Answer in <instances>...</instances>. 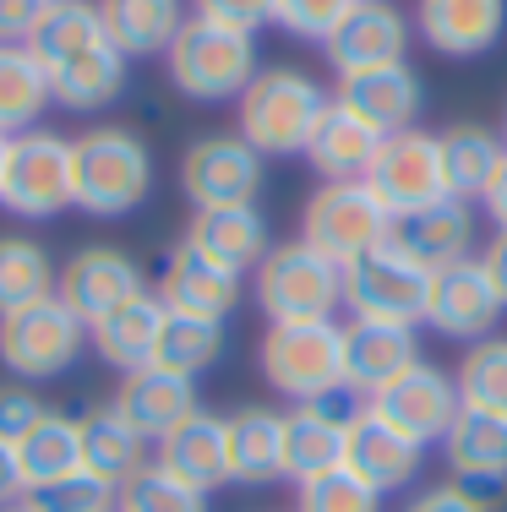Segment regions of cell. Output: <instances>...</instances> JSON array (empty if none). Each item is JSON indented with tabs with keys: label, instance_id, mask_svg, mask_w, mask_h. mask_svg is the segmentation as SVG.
<instances>
[{
	"label": "cell",
	"instance_id": "6da1fadb",
	"mask_svg": "<svg viewBox=\"0 0 507 512\" xmlns=\"http://www.w3.org/2000/svg\"><path fill=\"white\" fill-rule=\"evenodd\" d=\"M153 191V153L126 126H93L71 137V207L93 218H120Z\"/></svg>",
	"mask_w": 507,
	"mask_h": 512
},
{
	"label": "cell",
	"instance_id": "7a4b0ae2",
	"mask_svg": "<svg viewBox=\"0 0 507 512\" xmlns=\"http://www.w3.org/2000/svg\"><path fill=\"white\" fill-rule=\"evenodd\" d=\"M235 104H240L235 131L262 158H295V153H306L311 131H317V120L328 115L333 99L300 66H268L251 77V88Z\"/></svg>",
	"mask_w": 507,
	"mask_h": 512
},
{
	"label": "cell",
	"instance_id": "3957f363",
	"mask_svg": "<svg viewBox=\"0 0 507 512\" xmlns=\"http://www.w3.org/2000/svg\"><path fill=\"white\" fill-rule=\"evenodd\" d=\"M169 66V82L175 93H186L191 104H229L251 88L257 77V39L251 33H235V28H219L208 17H186V28L175 33L164 55Z\"/></svg>",
	"mask_w": 507,
	"mask_h": 512
},
{
	"label": "cell",
	"instance_id": "277c9868",
	"mask_svg": "<svg viewBox=\"0 0 507 512\" xmlns=\"http://www.w3.org/2000/svg\"><path fill=\"white\" fill-rule=\"evenodd\" d=\"M251 295L268 322H333L344 311V267L311 251L306 240H284L257 262Z\"/></svg>",
	"mask_w": 507,
	"mask_h": 512
},
{
	"label": "cell",
	"instance_id": "5b68a950",
	"mask_svg": "<svg viewBox=\"0 0 507 512\" xmlns=\"http://www.w3.org/2000/svg\"><path fill=\"white\" fill-rule=\"evenodd\" d=\"M262 382L289 404H317L344 382V327L338 322H268L262 333Z\"/></svg>",
	"mask_w": 507,
	"mask_h": 512
},
{
	"label": "cell",
	"instance_id": "8992f818",
	"mask_svg": "<svg viewBox=\"0 0 507 512\" xmlns=\"http://www.w3.org/2000/svg\"><path fill=\"white\" fill-rule=\"evenodd\" d=\"M426 295H431V267L415 262L393 235L382 240V246L360 251L355 262H344V311H349V322L420 327L426 322Z\"/></svg>",
	"mask_w": 507,
	"mask_h": 512
},
{
	"label": "cell",
	"instance_id": "52a82bcc",
	"mask_svg": "<svg viewBox=\"0 0 507 512\" xmlns=\"http://www.w3.org/2000/svg\"><path fill=\"white\" fill-rule=\"evenodd\" d=\"M82 349H88V322L60 295L0 316V365L11 376H22V382L66 376L82 360Z\"/></svg>",
	"mask_w": 507,
	"mask_h": 512
},
{
	"label": "cell",
	"instance_id": "ba28073f",
	"mask_svg": "<svg viewBox=\"0 0 507 512\" xmlns=\"http://www.w3.org/2000/svg\"><path fill=\"white\" fill-rule=\"evenodd\" d=\"M393 235V213L377 202V191L366 180H322L311 191L306 213H300V240L311 251L333 256L338 267L355 262L360 251L382 246Z\"/></svg>",
	"mask_w": 507,
	"mask_h": 512
},
{
	"label": "cell",
	"instance_id": "9c48e42d",
	"mask_svg": "<svg viewBox=\"0 0 507 512\" xmlns=\"http://www.w3.org/2000/svg\"><path fill=\"white\" fill-rule=\"evenodd\" d=\"M262 180H268V158L240 131L197 137L180 158V191L191 207H257Z\"/></svg>",
	"mask_w": 507,
	"mask_h": 512
},
{
	"label": "cell",
	"instance_id": "30bf717a",
	"mask_svg": "<svg viewBox=\"0 0 507 512\" xmlns=\"http://www.w3.org/2000/svg\"><path fill=\"white\" fill-rule=\"evenodd\" d=\"M366 186L377 191V202L398 218H415L426 213L431 202L448 197V180H442V153H437V137L420 126L409 131H393V137H382L377 158H371L366 169Z\"/></svg>",
	"mask_w": 507,
	"mask_h": 512
},
{
	"label": "cell",
	"instance_id": "8fae6325",
	"mask_svg": "<svg viewBox=\"0 0 507 512\" xmlns=\"http://www.w3.org/2000/svg\"><path fill=\"white\" fill-rule=\"evenodd\" d=\"M0 207H11L17 218H55L60 207H71V142L60 131L33 126L11 137Z\"/></svg>",
	"mask_w": 507,
	"mask_h": 512
},
{
	"label": "cell",
	"instance_id": "7c38bea8",
	"mask_svg": "<svg viewBox=\"0 0 507 512\" xmlns=\"http://www.w3.org/2000/svg\"><path fill=\"white\" fill-rule=\"evenodd\" d=\"M366 409V398L355 387L317 398V404H295L284 414V480L306 485L328 469H344V436L349 420Z\"/></svg>",
	"mask_w": 507,
	"mask_h": 512
},
{
	"label": "cell",
	"instance_id": "4fadbf2b",
	"mask_svg": "<svg viewBox=\"0 0 507 512\" xmlns=\"http://www.w3.org/2000/svg\"><path fill=\"white\" fill-rule=\"evenodd\" d=\"M371 414H382V420H388L393 431H404L409 442L431 447V442H442V436L453 431V420L464 414V404H458L453 371L420 360V365H409L398 382H388L377 398H371Z\"/></svg>",
	"mask_w": 507,
	"mask_h": 512
},
{
	"label": "cell",
	"instance_id": "5bb4252c",
	"mask_svg": "<svg viewBox=\"0 0 507 512\" xmlns=\"http://www.w3.org/2000/svg\"><path fill=\"white\" fill-rule=\"evenodd\" d=\"M502 300L491 289V278L480 273V262H453V267H437L431 273V295H426V322L437 338H453V344H480L502 327Z\"/></svg>",
	"mask_w": 507,
	"mask_h": 512
},
{
	"label": "cell",
	"instance_id": "9a60e30c",
	"mask_svg": "<svg viewBox=\"0 0 507 512\" xmlns=\"http://www.w3.org/2000/svg\"><path fill=\"white\" fill-rule=\"evenodd\" d=\"M55 295L93 327V322H104L110 311L131 306L137 295H148V278H142V267L131 262L120 246H82L66 267H60Z\"/></svg>",
	"mask_w": 507,
	"mask_h": 512
},
{
	"label": "cell",
	"instance_id": "2e32d148",
	"mask_svg": "<svg viewBox=\"0 0 507 512\" xmlns=\"http://www.w3.org/2000/svg\"><path fill=\"white\" fill-rule=\"evenodd\" d=\"M415 22L393 6V0H360L344 22L333 28L328 66L338 77H355V71H377V66H404L409 60V39H415Z\"/></svg>",
	"mask_w": 507,
	"mask_h": 512
},
{
	"label": "cell",
	"instance_id": "e0dca14e",
	"mask_svg": "<svg viewBox=\"0 0 507 512\" xmlns=\"http://www.w3.org/2000/svg\"><path fill=\"white\" fill-rule=\"evenodd\" d=\"M344 469L355 480H366L377 496H398L420 480L426 469V447L409 442L404 431H393L382 414H371V404L349 420V436H344Z\"/></svg>",
	"mask_w": 507,
	"mask_h": 512
},
{
	"label": "cell",
	"instance_id": "ac0fdd59",
	"mask_svg": "<svg viewBox=\"0 0 507 512\" xmlns=\"http://www.w3.org/2000/svg\"><path fill=\"white\" fill-rule=\"evenodd\" d=\"M507 0H415V33L448 60H475L502 44Z\"/></svg>",
	"mask_w": 507,
	"mask_h": 512
},
{
	"label": "cell",
	"instance_id": "d6986e66",
	"mask_svg": "<svg viewBox=\"0 0 507 512\" xmlns=\"http://www.w3.org/2000/svg\"><path fill=\"white\" fill-rule=\"evenodd\" d=\"M420 360H426L420 355V327H398V322H349L344 327V382L366 404Z\"/></svg>",
	"mask_w": 507,
	"mask_h": 512
},
{
	"label": "cell",
	"instance_id": "ffe728a7",
	"mask_svg": "<svg viewBox=\"0 0 507 512\" xmlns=\"http://www.w3.org/2000/svg\"><path fill=\"white\" fill-rule=\"evenodd\" d=\"M333 104H344L349 115H360L371 131L393 137V131H409L426 109V88H420L415 66H377V71H355V77H338Z\"/></svg>",
	"mask_w": 507,
	"mask_h": 512
},
{
	"label": "cell",
	"instance_id": "44dd1931",
	"mask_svg": "<svg viewBox=\"0 0 507 512\" xmlns=\"http://www.w3.org/2000/svg\"><path fill=\"white\" fill-rule=\"evenodd\" d=\"M153 295L164 300V311L224 322V316L240 306V273L208 262L202 251H191L186 240H180V246L164 256V273H159V289H153Z\"/></svg>",
	"mask_w": 507,
	"mask_h": 512
},
{
	"label": "cell",
	"instance_id": "7402d4cb",
	"mask_svg": "<svg viewBox=\"0 0 507 512\" xmlns=\"http://www.w3.org/2000/svg\"><path fill=\"white\" fill-rule=\"evenodd\" d=\"M186 246L246 278V273H257V262L273 251V235H268L262 207H197L191 224H186Z\"/></svg>",
	"mask_w": 507,
	"mask_h": 512
},
{
	"label": "cell",
	"instance_id": "603a6c76",
	"mask_svg": "<svg viewBox=\"0 0 507 512\" xmlns=\"http://www.w3.org/2000/svg\"><path fill=\"white\" fill-rule=\"evenodd\" d=\"M197 409H202L197 404V382L169 376V371H159V365L131 371L126 382H120V393H115V414L137 436H148V442H164V436L175 431L180 420H191Z\"/></svg>",
	"mask_w": 507,
	"mask_h": 512
},
{
	"label": "cell",
	"instance_id": "cb8c5ba5",
	"mask_svg": "<svg viewBox=\"0 0 507 512\" xmlns=\"http://www.w3.org/2000/svg\"><path fill=\"white\" fill-rule=\"evenodd\" d=\"M393 240L415 256V262H426L431 273H437V267H453V262H469V256L480 251L475 246V202H458V197L431 202L426 213L398 218Z\"/></svg>",
	"mask_w": 507,
	"mask_h": 512
},
{
	"label": "cell",
	"instance_id": "d4e9b609",
	"mask_svg": "<svg viewBox=\"0 0 507 512\" xmlns=\"http://www.w3.org/2000/svg\"><path fill=\"white\" fill-rule=\"evenodd\" d=\"M229 436V485H273L284 480V414L268 404H240L224 414Z\"/></svg>",
	"mask_w": 507,
	"mask_h": 512
},
{
	"label": "cell",
	"instance_id": "484cf974",
	"mask_svg": "<svg viewBox=\"0 0 507 512\" xmlns=\"http://www.w3.org/2000/svg\"><path fill=\"white\" fill-rule=\"evenodd\" d=\"M159 463L175 480L197 485V491H219L229 485V436H224V414L197 409L191 420H180L175 431L159 442Z\"/></svg>",
	"mask_w": 507,
	"mask_h": 512
},
{
	"label": "cell",
	"instance_id": "4316f807",
	"mask_svg": "<svg viewBox=\"0 0 507 512\" xmlns=\"http://www.w3.org/2000/svg\"><path fill=\"white\" fill-rule=\"evenodd\" d=\"M164 316H169L164 300L148 289V295H137L131 306H120V311L104 316V322H93L88 338H93V349H99L104 365H115L120 376H131V371H148L153 355H159Z\"/></svg>",
	"mask_w": 507,
	"mask_h": 512
},
{
	"label": "cell",
	"instance_id": "83f0119b",
	"mask_svg": "<svg viewBox=\"0 0 507 512\" xmlns=\"http://www.w3.org/2000/svg\"><path fill=\"white\" fill-rule=\"evenodd\" d=\"M437 153H442V180H448V197L458 202H480L491 186V175L502 169V131L480 126V120H458V126L437 131Z\"/></svg>",
	"mask_w": 507,
	"mask_h": 512
},
{
	"label": "cell",
	"instance_id": "f1b7e54d",
	"mask_svg": "<svg viewBox=\"0 0 507 512\" xmlns=\"http://www.w3.org/2000/svg\"><path fill=\"white\" fill-rule=\"evenodd\" d=\"M99 17L110 44L126 60L169 55L175 33L186 28V6L180 0H99Z\"/></svg>",
	"mask_w": 507,
	"mask_h": 512
},
{
	"label": "cell",
	"instance_id": "f546056e",
	"mask_svg": "<svg viewBox=\"0 0 507 512\" xmlns=\"http://www.w3.org/2000/svg\"><path fill=\"white\" fill-rule=\"evenodd\" d=\"M126 93V55L115 44H99L88 55H71L50 66V99L60 109H77V115H99Z\"/></svg>",
	"mask_w": 507,
	"mask_h": 512
},
{
	"label": "cell",
	"instance_id": "4dcf8cb0",
	"mask_svg": "<svg viewBox=\"0 0 507 512\" xmlns=\"http://www.w3.org/2000/svg\"><path fill=\"white\" fill-rule=\"evenodd\" d=\"M382 148V131H371L360 115H349L344 104H328V115L317 120L306 142V158L322 180H366L371 158Z\"/></svg>",
	"mask_w": 507,
	"mask_h": 512
},
{
	"label": "cell",
	"instance_id": "1f68e13d",
	"mask_svg": "<svg viewBox=\"0 0 507 512\" xmlns=\"http://www.w3.org/2000/svg\"><path fill=\"white\" fill-rule=\"evenodd\" d=\"M442 458L458 485H507V420L464 409L442 436Z\"/></svg>",
	"mask_w": 507,
	"mask_h": 512
},
{
	"label": "cell",
	"instance_id": "d6a6232c",
	"mask_svg": "<svg viewBox=\"0 0 507 512\" xmlns=\"http://www.w3.org/2000/svg\"><path fill=\"white\" fill-rule=\"evenodd\" d=\"M50 99V71L28 44H0V137H22L44 115Z\"/></svg>",
	"mask_w": 507,
	"mask_h": 512
},
{
	"label": "cell",
	"instance_id": "836d02e7",
	"mask_svg": "<svg viewBox=\"0 0 507 512\" xmlns=\"http://www.w3.org/2000/svg\"><path fill=\"white\" fill-rule=\"evenodd\" d=\"M82 469L110 485H126L137 469H148V436H137L115 414V404L82 414Z\"/></svg>",
	"mask_w": 507,
	"mask_h": 512
},
{
	"label": "cell",
	"instance_id": "e575fe53",
	"mask_svg": "<svg viewBox=\"0 0 507 512\" xmlns=\"http://www.w3.org/2000/svg\"><path fill=\"white\" fill-rule=\"evenodd\" d=\"M17 469H22V485L39 491V485H55L66 474L82 469V420L71 414H44L28 436L17 442Z\"/></svg>",
	"mask_w": 507,
	"mask_h": 512
},
{
	"label": "cell",
	"instance_id": "d590c367",
	"mask_svg": "<svg viewBox=\"0 0 507 512\" xmlns=\"http://www.w3.org/2000/svg\"><path fill=\"white\" fill-rule=\"evenodd\" d=\"M219 360H224V322H208V316H180V311L164 316L159 355H153L159 371L197 382V376H208Z\"/></svg>",
	"mask_w": 507,
	"mask_h": 512
},
{
	"label": "cell",
	"instance_id": "8d00e7d4",
	"mask_svg": "<svg viewBox=\"0 0 507 512\" xmlns=\"http://www.w3.org/2000/svg\"><path fill=\"white\" fill-rule=\"evenodd\" d=\"M99 44H110L99 6H88V0H55V6L44 11L39 33L28 39V50L44 60V71H50V66H60V60H71V55L99 50Z\"/></svg>",
	"mask_w": 507,
	"mask_h": 512
},
{
	"label": "cell",
	"instance_id": "74e56055",
	"mask_svg": "<svg viewBox=\"0 0 507 512\" xmlns=\"http://www.w3.org/2000/svg\"><path fill=\"white\" fill-rule=\"evenodd\" d=\"M55 262L39 240L28 235H0V316L39 306V300L55 295Z\"/></svg>",
	"mask_w": 507,
	"mask_h": 512
},
{
	"label": "cell",
	"instance_id": "f35d334b",
	"mask_svg": "<svg viewBox=\"0 0 507 512\" xmlns=\"http://www.w3.org/2000/svg\"><path fill=\"white\" fill-rule=\"evenodd\" d=\"M458 404L469 414H497L507 420V333H491L458 355Z\"/></svg>",
	"mask_w": 507,
	"mask_h": 512
},
{
	"label": "cell",
	"instance_id": "ab89813d",
	"mask_svg": "<svg viewBox=\"0 0 507 512\" xmlns=\"http://www.w3.org/2000/svg\"><path fill=\"white\" fill-rule=\"evenodd\" d=\"M120 512H208V491L175 480L164 463H148L120 485Z\"/></svg>",
	"mask_w": 507,
	"mask_h": 512
},
{
	"label": "cell",
	"instance_id": "60d3db41",
	"mask_svg": "<svg viewBox=\"0 0 507 512\" xmlns=\"http://www.w3.org/2000/svg\"><path fill=\"white\" fill-rule=\"evenodd\" d=\"M382 502H388V496H377L349 469H328V474H317V480L295 485V512H382Z\"/></svg>",
	"mask_w": 507,
	"mask_h": 512
},
{
	"label": "cell",
	"instance_id": "b9f144b4",
	"mask_svg": "<svg viewBox=\"0 0 507 512\" xmlns=\"http://www.w3.org/2000/svg\"><path fill=\"white\" fill-rule=\"evenodd\" d=\"M28 507L33 512H120V485L77 469V474H66V480H55V485L28 491Z\"/></svg>",
	"mask_w": 507,
	"mask_h": 512
},
{
	"label": "cell",
	"instance_id": "7bdbcfd3",
	"mask_svg": "<svg viewBox=\"0 0 507 512\" xmlns=\"http://www.w3.org/2000/svg\"><path fill=\"white\" fill-rule=\"evenodd\" d=\"M360 0H273V22L295 39H311V44H328L333 28L355 11Z\"/></svg>",
	"mask_w": 507,
	"mask_h": 512
},
{
	"label": "cell",
	"instance_id": "ee69618b",
	"mask_svg": "<svg viewBox=\"0 0 507 512\" xmlns=\"http://www.w3.org/2000/svg\"><path fill=\"white\" fill-rule=\"evenodd\" d=\"M398 512H491V502L475 491V485L442 480V485H426V491H415Z\"/></svg>",
	"mask_w": 507,
	"mask_h": 512
},
{
	"label": "cell",
	"instance_id": "f6af8a7d",
	"mask_svg": "<svg viewBox=\"0 0 507 512\" xmlns=\"http://www.w3.org/2000/svg\"><path fill=\"white\" fill-rule=\"evenodd\" d=\"M197 17L219 22V28H235V33H251L273 22V0H197Z\"/></svg>",
	"mask_w": 507,
	"mask_h": 512
},
{
	"label": "cell",
	"instance_id": "bcb514c9",
	"mask_svg": "<svg viewBox=\"0 0 507 512\" xmlns=\"http://www.w3.org/2000/svg\"><path fill=\"white\" fill-rule=\"evenodd\" d=\"M44 414H50V409L39 404V393H33V387H0V442L17 447L22 436L44 420Z\"/></svg>",
	"mask_w": 507,
	"mask_h": 512
},
{
	"label": "cell",
	"instance_id": "7dc6e473",
	"mask_svg": "<svg viewBox=\"0 0 507 512\" xmlns=\"http://www.w3.org/2000/svg\"><path fill=\"white\" fill-rule=\"evenodd\" d=\"M44 11H50V0H0V44H28Z\"/></svg>",
	"mask_w": 507,
	"mask_h": 512
},
{
	"label": "cell",
	"instance_id": "c3c4849f",
	"mask_svg": "<svg viewBox=\"0 0 507 512\" xmlns=\"http://www.w3.org/2000/svg\"><path fill=\"white\" fill-rule=\"evenodd\" d=\"M475 262H480V273L491 278V289H497V300H502V311H507V229L491 235L486 251H475Z\"/></svg>",
	"mask_w": 507,
	"mask_h": 512
},
{
	"label": "cell",
	"instance_id": "681fc988",
	"mask_svg": "<svg viewBox=\"0 0 507 512\" xmlns=\"http://www.w3.org/2000/svg\"><path fill=\"white\" fill-rule=\"evenodd\" d=\"M22 496H28V485H22V469H17V447L0 442V507H17Z\"/></svg>",
	"mask_w": 507,
	"mask_h": 512
},
{
	"label": "cell",
	"instance_id": "f907efd6",
	"mask_svg": "<svg viewBox=\"0 0 507 512\" xmlns=\"http://www.w3.org/2000/svg\"><path fill=\"white\" fill-rule=\"evenodd\" d=\"M480 207H486V218L497 229H507V158H502V169L491 175V186H486V197H480Z\"/></svg>",
	"mask_w": 507,
	"mask_h": 512
},
{
	"label": "cell",
	"instance_id": "816d5d0a",
	"mask_svg": "<svg viewBox=\"0 0 507 512\" xmlns=\"http://www.w3.org/2000/svg\"><path fill=\"white\" fill-rule=\"evenodd\" d=\"M6 158H11V137H0V186H6Z\"/></svg>",
	"mask_w": 507,
	"mask_h": 512
},
{
	"label": "cell",
	"instance_id": "f5cc1de1",
	"mask_svg": "<svg viewBox=\"0 0 507 512\" xmlns=\"http://www.w3.org/2000/svg\"><path fill=\"white\" fill-rule=\"evenodd\" d=\"M0 512H33V507H28V496H22V502H17V507H0Z\"/></svg>",
	"mask_w": 507,
	"mask_h": 512
},
{
	"label": "cell",
	"instance_id": "db71d44e",
	"mask_svg": "<svg viewBox=\"0 0 507 512\" xmlns=\"http://www.w3.org/2000/svg\"><path fill=\"white\" fill-rule=\"evenodd\" d=\"M502 148H507V109H502Z\"/></svg>",
	"mask_w": 507,
	"mask_h": 512
},
{
	"label": "cell",
	"instance_id": "11a10c76",
	"mask_svg": "<svg viewBox=\"0 0 507 512\" xmlns=\"http://www.w3.org/2000/svg\"><path fill=\"white\" fill-rule=\"evenodd\" d=\"M50 6H55V0H50Z\"/></svg>",
	"mask_w": 507,
	"mask_h": 512
}]
</instances>
